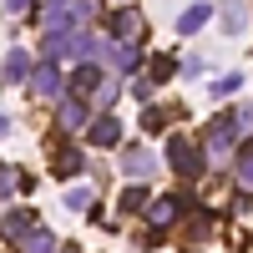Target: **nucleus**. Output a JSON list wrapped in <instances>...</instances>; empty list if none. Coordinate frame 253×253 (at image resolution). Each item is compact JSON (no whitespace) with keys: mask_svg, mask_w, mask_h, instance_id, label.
I'll return each mask as SVG.
<instances>
[{"mask_svg":"<svg viewBox=\"0 0 253 253\" xmlns=\"http://www.w3.org/2000/svg\"><path fill=\"white\" fill-rule=\"evenodd\" d=\"M96 51V41L86 36V31H46V61H56V66H61V61H81V56H91Z\"/></svg>","mask_w":253,"mask_h":253,"instance_id":"obj_1","label":"nucleus"},{"mask_svg":"<svg viewBox=\"0 0 253 253\" xmlns=\"http://www.w3.org/2000/svg\"><path fill=\"white\" fill-rule=\"evenodd\" d=\"M26 86L41 96V101H51L56 91H61V66H56V61H46V56H41L36 61V66H31V76H26Z\"/></svg>","mask_w":253,"mask_h":253,"instance_id":"obj_2","label":"nucleus"},{"mask_svg":"<svg viewBox=\"0 0 253 253\" xmlns=\"http://www.w3.org/2000/svg\"><path fill=\"white\" fill-rule=\"evenodd\" d=\"M238 132H243V126H238V117H223V122H213V126H208V157H213V162H223Z\"/></svg>","mask_w":253,"mask_h":253,"instance_id":"obj_3","label":"nucleus"},{"mask_svg":"<svg viewBox=\"0 0 253 253\" xmlns=\"http://www.w3.org/2000/svg\"><path fill=\"white\" fill-rule=\"evenodd\" d=\"M167 162H172L182 177H198V172H203V162H198V152H193V142H187V137H172V142H167Z\"/></svg>","mask_w":253,"mask_h":253,"instance_id":"obj_4","label":"nucleus"},{"mask_svg":"<svg viewBox=\"0 0 253 253\" xmlns=\"http://www.w3.org/2000/svg\"><path fill=\"white\" fill-rule=\"evenodd\" d=\"M142 31H147V20H142L137 10H117V15H112V41H126V46H137Z\"/></svg>","mask_w":253,"mask_h":253,"instance_id":"obj_5","label":"nucleus"},{"mask_svg":"<svg viewBox=\"0 0 253 253\" xmlns=\"http://www.w3.org/2000/svg\"><path fill=\"white\" fill-rule=\"evenodd\" d=\"M41 26L46 31H71V0H41Z\"/></svg>","mask_w":253,"mask_h":253,"instance_id":"obj_6","label":"nucleus"},{"mask_svg":"<svg viewBox=\"0 0 253 253\" xmlns=\"http://www.w3.org/2000/svg\"><path fill=\"white\" fill-rule=\"evenodd\" d=\"M86 142H91V147H117V142H122L117 117H112V112H107V117H96V122L86 126Z\"/></svg>","mask_w":253,"mask_h":253,"instance_id":"obj_7","label":"nucleus"},{"mask_svg":"<svg viewBox=\"0 0 253 253\" xmlns=\"http://www.w3.org/2000/svg\"><path fill=\"white\" fill-rule=\"evenodd\" d=\"M122 167H126V177H152V172H157V157L147 152V147H126V152H122Z\"/></svg>","mask_w":253,"mask_h":253,"instance_id":"obj_8","label":"nucleus"},{"mask_svg":"<svg viewBox=\"0 0 253 253\" xmlns=\"http://www.w3.org/2000/svg\"><path fill=\"white\" fill-rule=\"evenodd\" d=\"M177 208H182L177 198H157L152 208H147V223H152V233H162V228H172V223H177Z\"/></svg>","mask_w":253,"mask_h":253,"instance_id":"obj_9","label":"nucleus"},{"mask_svg":"<svg viewBox=\"0 0 253 253\" xmlns=\"http://www.w3.org/2000/svg\"><path fill=\"white\" fill-rule=\"evenodd\" d=\"M107 61H112V71H137L142 51H137V46H126V41H107Z\"/></svg>","mask_w":253,"mask_h":253,"instance_id":"obj_10","label":"nucleus"},{"mask_svg":"<svg viewBox=\"0 0 253 253\" xmlns=\"http://www.w3.org/2000/svg\"><path fill=\"white\" fill-rule=\"evenodd\" d=\"M76 126H86V107H81V96L61 101V112H56V132H76Z\"/></svg>","mask_w":253,"mask_h":253,"instance_id":"obj_11","label":"nucleus"},{"mask_svg":"<svg viewBox=\"0 0 253 253\" xmlns=\"http://www.w3.org/2000/svg\"><path fill=\"white\" fill-rule=\"evenodd\" d=\"M31 228H36V213H31V208H10V213H5V238H10V243H20Z\"/></svg>","mask_w":253,"mask_h":253,"instance_id":"obj_12","label":"nucleus"},{"mask_svg":"<svg viewBox=\"0 0 253 253\" xmlns=\"http://www.w3.org/2000/svg\"><path fill=\"white\" fill-rule=\"evenodd\" d=\"M208 15H213V5H187V10L177 15V36H198V31L208 26Z\"/></svg>","mask_w":253,"mask_h":253,"instance_id":"obj_13","label":"nucleus"},{"mask_svg":"<svg viewBox=\"0 0 253 253\" xmlns=\"http://www.w3.org/2000/svg\"><path fill=\"white\" fill-rule=\"evenodd\" d=\"M20 253H56V233H46V228H31V233L20 238Z\"/></svg>","mask_w":253,"mask_h":253,"instance_id":"obj_14","label":"nucleus"},{"mask_svg":"<svg viewBox=\"0 0 253 253\" xmlns=\"http://www.w3.org/2000/svg\"><path fill=\"white\" fill-rule=\"evenodd\" d=\"M233 177H238V193L248 198V193H253V142L243 147V157H238V172H233Z\"/></svg>","mask_w":253,"mask_h":253,"instance_id":"obj_15","label":"nucleus"},{"mask_svg":"<svg viewBox=\"0 0 253 253\" xmlns=\"http://www.w3.org/2000/svg\"><path fill=\"white\" fill-rule=\"evenodd\" d=\"M31 66H36V61H31L26 51H10V61H5V81H26Z\"/></svg>","mask_w":253,"mask_h":253,"instance_id":"obj_16","label":"nucleus"},{"mask_svg":"<svg viewBox=\"0 0 253 253\" xmlns=\"http://www.w3.org/2000/svg\"><path fill=\"white\" fill-rule=\"evenodd\" d=\"M243 26H248V20H243V5H238V0H228V20H223V31H228V36H243Z\"/></svg>","mask_w":253,"mask_h":253,"instance_id":"obj_17","label":"nucleus"},{"mask_svg":"<svg viewBox=\"0 0 253 253\" xmlns=\"http://www.w3.org/2000/svg\"><path fill=\"white\" fill-rule=\"evenodd\" d=\"M56 172H81V152L76 147H61L56 152Z\"/></svg>","mask_w":253,"mask_h":253,"instance_id":"obj_18","label":"nucleus"},{"mask_svg":"<svg viewBox=\"0 0 253 253\" xmlns=\"http://www.w3.org/2000/svg\"><path fill=\"white\" fill-rule=\"evenodd\" d=\"M96 86H101V76H96V66L86 61V66L76 71V91H96Z\"/></svg>","mask_w":253,"mask_h":253,"instance_id":"obj_19","label":"nucleus"},{"mask_svg":"<svg viewBox=\"0 0 253 253\" xmlns=\"http://www.w3.org/2000/svg\"><path fill=\"white\" fill-rule=\"evenodd\" d=\"M142 198H147V187H142V182H137V187H126V193H122V213H137Z\"/></svg>","mask_w":253,"mask_h":253,"instance_id":"obj_20","label":"nucleus"},{"mask_svg":"<svg viewBox=\"0 0 253 253\" xmlns=\"http://www.w3.org/2000/svg\"><path fill=\"white\" fill-rule=\"evenodd\" d=\"M243 86V76H223V81H213V96H228V91H238Z\"/></svg>","mask_w":253,"mask_h":253,"instance_id":"obj_21","label":"nucleus"},{"mask_svg":"<svg viewBox=\"0 0 253 253\" xmlns=\"http://www.w3.org/2000/svg\"><path fill=\"white\" fill-rule=\"evenodd\" d=\"M66 208H91V193H86V187H71V193H66Z\"/></svg>","mask_w":253,"mask_h":253,"instance_id":"obj_22","label":"nucleus"},{"mask_svg":"<svg viewBox=\"0 0 253 253\" xmlns=\"http://www.w3.org/2000/svg\"><path fill=\"white\" fill-rule=\"evenodd\" d=\"M112 101H117V86H112V81H101V86H96V107H112Z\"/></svg>","mask_w":253,"mask_h":253,"instance_id":"obj_23","label":"nucleus"},{"mask_svg":"<svg viewBox=\"0 0 253 253\" xmlns=\"http://www.w3.org/2000/svg\"><path fill=\"white\" fill-rule=\"evenodd\" d=\"M36 0H5V15H31Z\"/></svg>","mask_w":253,"mask_h":253,"instance_id":"obj_24","label":"nucleus"},{"mask_svg":"<svg viewBox=\"0 0 253 253\" xmlns=\"http://www.w3.org/2000/svg\"><path fill=\"white\" fill-rule=\"evenodd\" d=\"M172 76V61H152V81H167Z\"/></svg>","mask_w":253,"mask_h":253,"instance_id":"obj_25","label":"nucleus"},{"mask_svg":"<svg viewBox=\"0 0 253 253\" xmlns=\"http://www.w3.org/2000/svg\"><path fill=\"white\" fill-rule=\"evenodd\" d=\"M5 132H10V122H5V117H0V137H5Z\"/></svg>","mask_w":253,"mask_h":253,"instance_id":"obj_26","label":"nucleus"},{"mask_svg":"<svg viewBox=\"0 0 253 253\" xmlns=\"http://www.w3.org/2000/svg\"><path fill=\"white\" fill-rule=\"evenodd\" d=\"M56 253H76V248H56Z\"/></svg>","mask_w":253,"mask_h":253,"instance_id":"obj_27","label":"nucleus"}]
</instances>
